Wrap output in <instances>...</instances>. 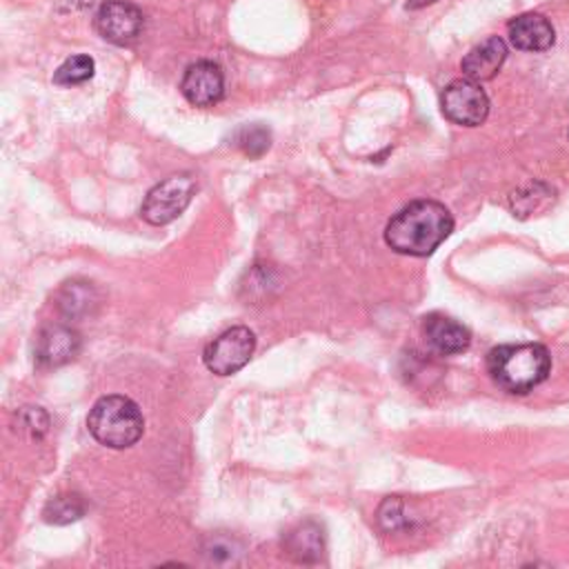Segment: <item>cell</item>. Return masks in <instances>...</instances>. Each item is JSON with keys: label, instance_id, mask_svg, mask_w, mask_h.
Masks as SVG:
<instances>
[{"label": "cell", "instance_id": "1", "mask_svg": "<svg viewBox=\"0 0 569 569\" xmlns=\"http://www.w3.org/2000/svg\"><path fill=\"white\" fill-rule=\"evenodd\" d=\"M453 231L449 209L438 200H413L402 207L385 227V242L405 256L433 253Z\"/></svg>", "mask_w": 569, "mask_h": 569}, {"label": "cell", "instance_id": "2", "mask_svg": "<svg viewBox=\"0 0 569 569\" xmlns=\"http://www.w3.org/2000/svg\"><path fill=\"white\" fill-rule=\"evenodd\" d=\"M487 371L500 389L509 393H527L547 380L551 356L547 347L538 342L500 345L487 353Z\"/></svg>", "mask_w": 569, "mask_h": 569}, {"label": "cell", "instance_id": "3", "mask_svg": "<svg viewBox=\"0 0 569 569\" xmlns=\"http://www.w3.org/2000/svg\"><path fill=\"white\" fill-rule=\"evenodd\" d=\"M89 433L104 447L127 449L136 445L144 431L140 407L127 396H102L87 416Z\"/></svg>", "mask_w": 569, "mask_h": 569}, {"label": "cell", "instance_id": "4", "mask_svg": "<svg viewBox=\"0 0 569 569\" xmlns=\"http://www.w3.org/2000/svg\"><path fill=\"white\" fill-rule=\"evenodd\" d=\"M198 182L191 173H173L149 189L140 204V218L149 224L162 227L173 222L191 202Z\"/></svg>", "mask_w": 569, "mask_h": 569}, {"label": "cell", "instance_id": "5", "mask_svg": "<svg viewBox=\"0 0 569 569\" xmlns=\"http://www.w3.org/2000/svg\"><path fill=\"white\" fill-rule=\"evenodd\" d=\"M256 349V336L249 327H231L213 338L204 351V367L216 376H231L240 371Z\"/></svg>", "mask_w": 569, "mask_h": 569}, {"label": "cell", "instance_id": "6", "mask_svg": "<svg viewBox=\"0 0 569 569\" xmlns=\"http://www.w3.org/2000/svg\"><path fill=\"white\" fill-rule=\"evenodd\" d=\"M440 109L453 124L478 127L489 116V98L478 82L469 78L453 80L440 96Z\"/></svg>", "mask_w": 569, "mask_h": 569}, {"label": "cell", "instance_id": "7", "mask_svg": "<svg viewBox=\"0 0 569 569\" xmlns=\"http://www.w3.org/2000/svg\"><path fill=\"white\" fill-rule=\"evenodd\" d=\"M96 31L113 44H131L144 24L142 11L127 0H104L93 18Z\"/></svg>", "mask_w": 569, "mask_h": 569}, {"label": "cell", "instance_id": "8", "mask_svg": "<svg viewBox=\"0 0 569 569\" xmlns=\"http://www.w3.org/2000/svg\"><path fill=\"white\" fill-rule=\"evenodd\" d=\"M180 91L193 107H213L224 93V73L220 64L211 60H198L189 64L180 80Z\"/></svg>", "mask_w": 569, "mask_h": 569}, {"label": "cell", "instance_id": "9", "mask_svg": "<svg viewBox=\"0 0 569 569\" xmlns=\"http://www.w3.org/2000/svg\"><path fill=\"white\" fill-rule=\"evenodd\" d=\"M82 347L80 333L62 322L47 325L36 338V360L40 367H60L71 362Z\"/></svg>", "mask_w": 569, "mask_h": 569}, {"label": "cell", "instance_id": "10", "mask_svg": "<svg viewBox=\"0 0 569 569\" xmlns=\"http://www.w3.org/2000/svg\"><path fill=\"white\" fill-rule=\"evenodd\" d=\"M422 333L427 345L440 353V356H456L469 349L471 345V333L469 329L445 316V313H429L422 318Z\"/></svg>", "mask_w": 569, "mask_h": 569}, {"label": "cell", "instance_id": "11", "mask_svg": "<svg viewBox=\"0 0 569 569\" xmlns=\"http://www.w3.org/2000/svg\"><path fill=\"white\" fill-rule=\"evenodd\" d=\"M507 36L511 47L518 51H547L556 42V31L542 13H520L507 24Z\"/></svg>", "mask_w": 569, "mask_h": 569}, {"label": "cell", "instance_id": "12", "mask_svg": "<svg viewBox=\"0 0 569 569\" xmlns=\"http://www.w3.org/2000/svg\"><path fill=\"white\" fill-rule=\"evenodd\" d=\"M507 60V44L500 36H489L482 42H478L469 53L462 58L460 69L465 78L473 82H485L496 78L500 67Z\"/></svg>", "mask_w": 569, "mask_h": 569}, {"label": "cell", "instance_id": "13", "mask_svg": "<svg viewBox=\"0 0 569 569\" xmlns=\"http://www.w3.org/2000/svg\"><path fill=\"white\" fill-rule=\"evenodd\" d=\"M287 551L300 562H313L322 553V531L316 522L307 520L287 536Z\"/></svg>", "mask_w": 569, "mask_h": 569}, {"label": "cell", "instance_id": "14", "mask_svg": "<svg viewBox=\"0 0 569 569\" xmlns=\"http://www.w3.org/2000/svg\"><path fill=\"white\" fill-rule=\"evenodd\" d=\"M87 511V505L82 500V496L78 493H60L56 498H51L44 509H42V518L49 525H71L76 520H80Z\"/></svg>", "mask_w": 569, "mask_h": 569}, {"label": "cell", "instance_id": "15", "mask_svg": "<svg viewBox=\"0 0 569 569\" xmlns=\"http://www.w3.org/2000/svg\"><path fill=\"white\" fill-rule=\"evenodd\" d=\"M549 202H553V189L542 182H531L511 196V211L518 218H527L536 211H542Z\"/></svg>", "mask_w": 569, "mask_h": 569}, {"label": "cell", "instance_id": "16", "mask_svg": "<svg viewBox=\"0 0 569 569\" xmlns=\"http://www.w3.org/2000/svg\"><path fill=\"white\" fill-rule=\"evenodd\" d=\"M96 71V62L91 56L78 53L67 58L53 73V82L60 87H73V84H82L87 80L93 78Z\"/></svg>", "mask_w": 569, "mask_h": 569}, {"label": "cell", "instance_id": "17", "mask_svg": "<svg viewBox=\"0 0 569 569\" xmlns=\"http://www.w3.org/2000/svg\"><path fill=\"white\" fill-rule=\"evenodd\" d=\"M233 144L249 158H260L271 147V131L260 122L244 124L233 133Z\"/></svg>", "mask_w": 569, "mask_h": 569}, {"label": "cell", "instance_id": "18", "mask_svg": "<svg viewBox=\"0 0 569 569\" xmlns=\"http://www.w3.org/2000/svg\"><path fill=\"white\" fill-rule=\"evenodd\" d=\"M93 302L96 298H93L91 282H80V280L67 282V287L60 293V309L71 318L87 313Z\"/></svg>", "mask_w": 569, "mask_h": 569}, {"label": "cell", "instance_id": "19", "mask_svg": "<svg viewBox=\"0 0 569 569\" xmlns=\"http://www.w3.org/2000/svg\"><path fill=\"white\" fill-rule=\"evenodd\" d=\"M236 553V542L222 536H216L209 540V547H204V556L213 562H229L233 560Z\"/></svg>", "mask_w": 569, "mask_h": 569}, {"label": "cell", "instance_id": "20", "mask_svg": "<svg viewBox=\"0 0 569 569\" xmlns=\"http://www.w3.org/2000/svg\"><path fill=\"white\" fill-rule=\"evenodd\" d=\"M433 2H438V0H407V9L409 11H416V9H422V7H427V4H433Z\"/></svg>", "mask_w": 569, "mask_h": 569}]
</instances>
